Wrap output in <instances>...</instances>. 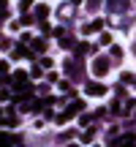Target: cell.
Instances as JSON below:
<instances>
[{
    "instance_id": "1",
    "label": "cell",
    "mask_w": 136,
    "mask_h": 147,
    "mask_svg": "<svg viewBox=\"0 0 136 147\" xmlns=\"http://www.w3.org/2000/svg\"><path fill=\"white\" fill-rule=\"evenodd\" d=\"M106 71H109V60H106V57H95L93 60V74H95V76H104Z\"/></svg>"
},
{
    "instance_id": "2",
    "label": "cell",
    "mask_w": 136,
    "mask_h": 147,
    "mask_svg": "<svg viewBox=\"0 0 136 147\" xmlns=\"http://www.w3.org/2000/svg\"><path fill=\"white\" fill-rule=\"evenodd\" d=\"M84 90H87V95H104L106 93V87H104V84H98V82H90Z\"/></svg>"
},
{
    "instance_id": "3",
    "label": "cell",
    "mask_w": 136,
    "mask_h": 147,
    "mask_svg": "<svg viewBox=\"0 0 136 147\" xmlns=\"http://www.w3.org/2000/svg\"><path fill=\"white\" fill-rule=\"evenodd\" d=\"M112 147H133V136H123V139H114Z\"/></svg>"
},
{
    "instance_id": "4",
    "label": "cell",
    "mask_w": 136,
    "mask_h": 147,
    "mask_svg": "<svg viewBox=\"0 0 136 147\" xmlns=\"http://www.w3.org/2000/svg\"><path fill=\"white\" fill-rule=\"evenodd\" d=\"M84 109V101H73L71 106H68V112H71V115H76V112H82Z\"/></svg>"
},
{
    "instance_id": "5",
    "label": "cell",
    "mask_w": 136,
    "mask_h": 147,
    "mask_svg": "<svg viewBox=\"0 0 136 147\" xmlns=\"http://www.w3.org/2000/svg\"><path fill=\"white\" fill-rule=\"evenodd\" d=\"M46 14H49V8H46V5H38V8H36V16H38V19H46Z\"/></svg>"
},
{
    "instance_id": "6",
    "label": "cell",
    "mask_w": 136,
    "mask_h": 147,
    "mask_svg": "<svg viewBox=\"0 0 136 147\" xmlns=\"http://www.w3.org/2000/svg\"><path fill=\"white\" fill-rule=\"evenodd\" d=\"M98 44H101V47H109V44H112V36H109V33H101Z\"/></svg>"
},
{
    "instance_id": "7",
    "label": "cell",
    "mask_w": 136,
    "mask_h": 147,
    "mask_svg": "<svg viewBox=\"0 0 136 147\" xmlns=\"http://www.w3.org/2000/svg\"><path fill=\"white\" fill-rule=\"evenodd\" d=\"M14 55H16V57H30V52H27L25 47H16V49H14Z\"/></svg>"
},
{
    "instance_id": "8",
    "label": "cell",
    "mask_w": 136,
    "mask_h": 147,
    "mask_svg": "<svg viewBox=\"0 0 136 147\" xmlns=\"http://www.w3.org/2000/svg\"><path fill=\"white\" fill-rule=\"evenodd\" d=\"M93 30H101V19H95L93 25H87V27H84V33H93Z\"/></svg>"
},
{
    "instance_id": "9",
    "label": "cell",
    "mask_w": 136,
    "mask_h": 147,
    "mask_svg": "<svg viewBox=\"0 0 136 147\" xmlns=\"http://www.w3.org/2000/svg\"><path fill=\"white\" fill-rule=\"evenodd\" d=\"M11 144H14L11 136H0V147H11Z\"/></svg>"
},
{
    "instance_id": "10",
    "label": "cell",
    "mask_w": 136,
    "mask_h": 147,
    "mask_svg": "<svg viewBox=\"0 0 136 147\" xmlns=\"http://www.w3.org/2000/svg\"><path fill=\"white\" fill-rule=\"evenodd\" d=\"M41 68H44V65H33V71H30V76H36V79H38V76H41Z\"/></svg>"
},
{
    "instance_id": "11",
    "label": "cell",
    "mask_w": 136,
    "mask_h": 147,
    "mask_svg": "<svg viewBox=\"0 0 136 147\" xmlns=\"http://www.w3.org/2000/svg\"><path fill=\"white\" fill-rule=\"evenodd\" d=\"M112 57H123V49L120 47H112Z\"/></svg>"
},
{
    "instance_id": "12",
    "label": "cell",
    "mask_w": 136,
    "mask_h": 147,
    "mask_svg": "<svg viewBox=\"0 0 136 147\" xmlns=\"http://www.w3.org/2000/svg\"><path fill=\"white\" fill-rule=\"evenodd\" d=\"M84 52H87V44H79V47H76V57H79V55H84Z\"/></svg>"
},
{
    "instance_id": "13",
    "label": "cell",
    "mask_w": 136,
    "mask_h": 147,
    "mask_svg": "<svg viewBox=\"0 0 136 147\" xmlns=\"http://www.w3.org/2000/svg\"><path fill=\"white\" fill-rule=\"evenodd\" d=\"M30 3H33V0H22V11H27V8H30Z\"/></svg>"
},
{
    "instance_id": "14",
    "label": "cell",
    "mask_w": 136,
    "mask_h": 147,
    "mask_svg": "<svg viewBox=\"0 0 136 147\" xmlns=\"http://www.w3.org/2000/svg\"><path fill=\"white\" fill-rule=\"evenodd\" d=\"M5 68H8V65H5L3 60H0V76H3V74H5Z\"/></svg>"
}]
</instances>
